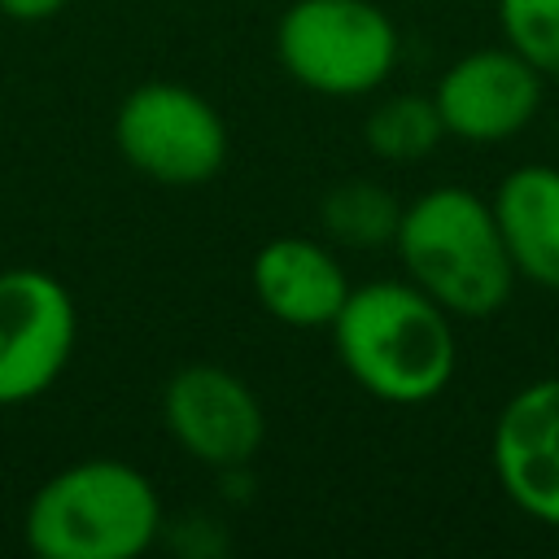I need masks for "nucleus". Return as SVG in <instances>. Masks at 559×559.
Masks as SVG:
<instances>
[{"instance_id":"f257e3e1","label":"nucleus","mask_w":559,"mask_h":559,"mask_svg":"<svg viewBox=\"0 0 559 559\" xmlns=\"http://www.w3.org/2000/svg\"><path fill=\"white\" fill-rule=\"evenodd\" d=\"M328 332L354 384L389 406L432 402L445 393L459 362L454 319L411 280L349 288Z\"/></svg>"},{"instance_id":"f03ea898","label":"nucleus","mask_w":559,"mask_h":559,"mask_svg":"<svg viewBox=\"0 0 559 559\" xmlns=\"http://www.w3.org/2000/svg\"><path fill=\"white\" fill-rule=\"evenodd\" d=\"M393 249L415 288L450 319H489L511 301L515 266L507 258L493 205L472 188H428L402 205Z\"/></svg>"},{"instance_id":"7ed1b4c3","label":"nucleus","mask_w":559,"mask_h":559,"mask_svg":"<svg viewBox=\"0 0 559 559\" xmlns=\"http://www.w3.org/2000/svg\"><path fill=\"white\" fill-rule=\"evenodd\" d=\"M22 533L44 559H135L162 533V498L122 459H79L35 489Z\"/></svg>"},{"instance_id":"20e7f679","label":"nucleus","mask_w":559,"mask_h":559,"mask_svg":"<svg viewBox=\"0 0 559 559\" xmlns=\"http://www.w3.org/2000/svg\"><path fill=\"white\" fill-rule=\"evenodd\" d=\"M397 52V26L376 0H293L275 22L284 74L319 96H367L384 87Z\"/></svg>"},{"instance_id":"39448f33","label":"nucleus","mask_w":559,"mask_h":559,"mask_svg":"<svg viewBox=\"0 0 559 559\" xmlns=\"http://www.w3.org/2000/svg\"><path fill=\"white\" fill-rule=\"evenodd\" d=\"M114 144L131 170L166 188L210 183L227 162V127L218 109L170 79L140 83L114 114Z\"/></svg>"},{"instance_id":"423d86ee","label":"nucleus","mask_w":559,"mask_h":559,"mask_svg":"<svg viewBox=\"0 0 559 559\" xmlns=\"http://www.w3.org/2000/svg\"><path fill=\"white\" fill-rule=\"evenodd\" d=\"M79 314L70 288L39 266L0 271V406L48 393L70 367Z\"/></svg>"},{"instance_id":"0eeeda50","label":"nucleus","mask_w":559,"mask_h":559,"mask_svg":"<svg viewBox=\"0 0 559 559\" xmlns=\"http://www.w3.org/2000/svg\"><path fill=\"white\" fill-rule=\"evenodd\" d=\"M162 419L183 454L214 472L245 467L266 437V415L253 389L214 362H188L166 380Z\"/></svg>"},{"instance_id":"6e6552de","label":"nucleus","mask_w":559,"mask_h":559,"mask_svg":"<svg viewBox=\"0 0 559 559\" xmlns=\"http://www.w3.org/2000/svg\"><path fill=\"white\" fill-rule=\"evenodd\" d=\"M546 79L515 48H472L445 66L432 87L445 135L463 144H502L542 109Z\"/></svg>"},{"instance_id":"1a4fd4ad","label":"nucleus","mask_w":559,"mask_h":559,"mask_svg":"<svg viewBox=\"0 0 559 559\" xmlns=\"http://www.w3.org/2000/svg\"><path fill=\"white\" fill-rule=\"evenodd\" d=\"M489 463L524 515L559 528V376L507 397L489 432Z\"/></svg>"},{"instance_id":"9d476101","label":"nucleus","mask_w":559,"mask_h":559,"mask_svg":"<svg viewBox=\"0 0 559 559\" xmlns=\"http://www.w3.org/2000/svg\"><path fill=\"white\" fill-rule=\"evenodd\" d=\"M253 280V297L258 306L284 323V328H332V319L341 314L345 297H349V275L341 266V258L310 240V236H275L253 253L249 266Z\"/></svg>"},{"instance_id":"9b49d317","label":"nucleus","mask_w":559,"mask_h":559,"mask_svg":"<svg viewBox=\"0 0 559 559\" xmlns=\"http://www.w3.org/2000/svg\"><path fill=\"white\" fill-rule=\"evenodd\" d=\"M515 280L559 293V166L524 162L489 197Z\"/></svg>"},{"instance_id":"f8f14e48","label":"nucleus","mask_w":559,"mask_h":559,"mask_svg":"<svg viewBox=\"0 0 559 559\" xmlns=\"http://www.w3.org/2000/svg\"><path fill=\"white\" fill-rule=\"evenodd\" d=\"M397 218H402V201L384 183H371V179H345V183L328 188V197L319 201L323 236L341 249L393 245Z\"/></svg>"},{"instance_id":"ddd939ff","label":"nucleus","mask_w":559,"mask_h":559,"mask_svg":"<svg viewBox=\"0 0 559 559\" xmlns=\"http://www.w3.org/2000/svg\"><path fill=\"white\" fill-rule=\"evenodd\" d=\"M362 140L380 162H419L445 140V127H441L432 96L397 92V96H384L367 114Z\"/></svg>"},{"instance_id":"4468645a","label":"nucleus","mask_w":559,"mask_h":559,"mask_svg":"<svg viewBox=\"0 0 559 559\" xmlns=\"http://www.w3.org/2000/svg\"><path fill=\"white\" fill-rule=\"evenodd\" d=\"M502 44L515 48L542 79H559V0H493Z\"/></svg>"},{"instance_id":"2eb2a0df","label":"nucleus","mask_w":559,"mask_h":559,"mask_svg":"<svg viewBox=\"0 0 559 559\" xmlns=\"http://www.w3.org/2000/svg\"><path fill=\"white\" fill-rule=\"evenodd\" d=\"M70 0H0V13L13 22H44L52 13H61Z\"/></svg>"}]
</instances>
